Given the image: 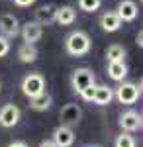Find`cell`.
<instances>
[{"label":"cell","instance_id":"ac0fdd59","mask_svg":"<svg viewBox=\"0 0 143 147\" xmlns=\"http://www.w3.org/2000/svg\"><path fill=\"white\" fill-rule=\"evenodd\" d=\"M37 55H39V51L33 43H22L18 47V59L22 63H33V61H37Z\"/></svg>","mask_w":143,"mask_h":147},{"label":"cell","instance_id":"ffe728a7","mask_svg":"<svg viewBox=\"0 0 143 147\" xmlns=\"http://www.w3.org/2000/svg\"><path fill=\"white\" fill-rule=\"evenodd\" d=\"M114 147H137V141H135V137L132 134H127V131H121L120 136L116 137V141H114Z\"/></svg>","mask_w":143,"mask_h":147},{"label":"cell","instance_id":"7c38bea8","mask_svg":"<svg viewBox=\"0 0 143 147\" xmlns=\"http://www.w3.org/2000/svg\"><path fill=\"white\" fill-rule=\"evenodd\" d=\"M55 14H57L55 4H43L35 10V22L41 24V26H51V24H55Z\"/></svg>","mask_w":143,"mask_h":147},{"label":"cell","instance_id":"ba28073f","mask_svg":"<svg viewBox=\"0 0 143 147\" xmlns=\"http://www.w3.org/2000/svg\"><path fill=\"white\" fill-rule=\"evenodd\" d=\"M20 34H22L24 43H33L35 45L41 39V35H43V26L37 24L35 20L33 22H26L22 26V30H20Z\"/></svg>","mask_w":143,"mask_h":147},{"label":"cell","instance_id":"6da1fadb","mask_svg":"<svg viewBox=\"0 0 143 147\" xmlns=\"http://www.w3.org/2000/svg\"><path fill=\"white\" fill-rule=\"evenodd\" d=\"M90 47H92V41H90V35L82 30H77V32H71V34L65 37V51L73 57H82L90 53Z\"/></svg>","mask_w":143,"mask_h":147},{"label":"cell","instance_id":"8992f818","mask_svg":"<svg viewBox=\"0 0 143 147\" xmlns=\"http://www.w3.org/2000/svg\"><path fill=\"white\" fill-rule=\"evenodd\" d=\"M59 118H61V124L73 127V125H77L78 122H80V118H82V108H80L78 104H75V102L65 104V106L61 108V112H59Z\"/></svg>","mask_w":143,"mask_h":147},{"label":"cell","instance_id":"9c48e42d","mask_svg":"<svg viewBox=\"0 0 143 147\" xmlns=\"http://www.w3.org/2000/svg\"><path fill=\"white\" fill-rule=\"evenodd\" d=\"M18 34H20V22H18V18L14 14L0 16V35L12 39V37H16Z\"/></svg>","mask_w":143,"mask_h":147},{"label":"cell","instance_id":"52a82bcc","mask_svg":"<svg viewBox=\"0 0 143 147\" xmlns=\"http://www.w3.org/2000/svg\"><path fill=\"white\" fill-rule=\"evenodd\" d=\"M20 116H22V112L16 104H4L0 108V125L2 127H14L20 122Z\"/></svg>","mask_w":143,"mask_h":147},{"label":"cell","instance_id":"30bf717a","mask_svg":"<svg viewBox=\"0 0 143 147\" xmlns=\"http://www.w3.org/2000/svg\"><path fill=\"white\" fill-rule=\"evenodd\" d=\"M53 143L57 147H71L75 143V131H73V127H69V125L61 124L59 127L53 129Z\"/></svg>","mask_w":143,"mask_h":147},{"label":"cell","instance_id":"cb8c5ba5","mask_svg":"<svg viewBox=\"0 0 143 147\" xmlns=\"http://www.w3.org/2000/svg\"><path fill=\"white\" fill-rule=\"evenodd\" d=\"M16 6H20V8H28V6H32L35 0H12Z\"/></svg>","mask_w":143,"mask_h":147},{"label":"cell","instance_id":"2e32d148","mask_svg":"<svg viewBox=\"0 0 143 147\" xmlns=\"http://www.w3.org/2000/svg\"><path fill=\"white\" fill-rule=\"evenodd\" d=\"M108 77L116 82H121L127 77V65L123 61H108Z\"/></svg>","mask_w":143,"mask_h":147},{"label":"cell","instance_id":"e0dca14e","mask_svg":"<svg viewBox=\"0 0 143 147\" xmlns=\"http://www.w3.org/2000/svg\"><path fill=\"white\" fill-rule=\"evenodd\" d=\"M51 104H53V98H51V94H47L45 90L41 92V94L30 98V108L35 110V112H45V110H49Z\"/></svg>","mask_w":143,"mask_h":147},{"label":"cell","instance_id":"3957f363","mask_svg":"<svg viewBox=\"0 0 143 147\" xmlns=\"http://www.w3.org/2000/svg\"><path fill=\"white\" fill-rule=\"evenodd\" d=\"M45 90V77L41 73H30L22 80V92L26 98H33Z\"/></svg>","mask_w":143,"mask_h":147},{"label":"cell","instance_id":"7402d4cb","mask_svg":"<svg viewBox=\"0 0 143 147\" xmlns=\"http://www.w3.org/2000/svg\"><path fill=\"white\" fill-rule=\"evenodd\" d=\"M10 53V39L0 35V57H6Z\"/></svg>","mask_w":143,"mask_h":147},{"label":"cell","instance_id":"277c9868","mask_svg":"<svg viewBox=\"0 0 143 147\" xmlns=\"http://www.w3.org/2000/svg\"><path fill=\"white\" fill-rule=\"evenodd\" d=\"M94 73L86 67H80V69H75L73 71V77H71V86H73V90L80 94V92L88 88V86H92L94 84Z\"/></svg>","mask_w":143,"mask_h":147},{"label":"cell","instance_id":"484cf974","mask_svg":"<svg viewBox=\"0 0 143 147\" xmlns=\"http://www.w3.org/2000/svg\"><path fill=\"white\" fill-rule=\"evenodd\" d=\"M8 147H30V145H28L26 141H12Z\"/></svg>","mask_w":143,"mask_h":147},{"label":"cell","instance_id":"603a6c76","mask_svg":"<svg viewBox=\"0 0 143 147\" xmlns=\"http://www.w3.org/2000/svg\"><path fill=\"white\" fill-rule=\"evenodd\" d=\"M92 94H94V84H92V86H88V88H84L78 96H80L84 102H92Z\"/></svg>","mask_w":143,"mask_h":147},{"label":"cell","instance_id":"4fadbf2b","mask_svg":"<svg viewBox=\"0 0 143 147\" xmlns=\"http://www.w3.org/2000/svg\"><path fill=\"white\" fill-rule=\"evenodd\" d=\"M114 100V88L106 86V84H94V94H92V102L96 106H108Z\"/></svg>","mask_w":143,"mask_h":147},{"label":"cell","instance_id":"8fae6325","mask_svg":"<svg viewBox=\"0 0 143 147\" xmlns=\"http://www.w3.org/2000/svg\"><path fill=\"white\" fill-rule=\"evenodd\" d=\"M116 14H118V18L121 22H133L137 18L139 10H137V4L133 0H121L118 4V8H116Z\"/></svg>","mask_w":143,"mask_h":147},{"label":"cell","instance_id":"5bb4252c","mask_svg":"<svg viewBox=\"0 0 143 147\" xmlns=\"http://www.w3.org/2000/svg\"><path fill=\"white\" fill-rule=\"evenodd\" d=\"M100 28L106 32V34H114L121 28V20L118 18L116 12H104L100 16Z\"/></svg>","mask_w":143,"mask_h":147},{"label":"cell","instance_id":"7a4b0ae2","mask_svg":"<svg viewBox=\"0 0 143 147\" xmlns=\"http://www.w3.org/2000/svg\"><path fill=\"white\" fill-rule=\"evenodd\" d=\"M114 96L118 98L120 104H135L141 98V82H121L120 86L114 90Z\"/></svg>","mask_w":143,"mask_h":147},{"label":"cell","instance_id":"d6986e66","mask_svg":"<svg viewBox=\"0 0 143 147\" xmlns=\"http://www.w3.org/2000/svg\"><path fill=\"white\" fill-rule=\"evenodd\" d=\"M106 59H108V61H123V59H125V49H123L120 43H112V45L106 49Z\"/></svg>","mask_w":143,"mask_h":147},{"label":"cell","instance_id":"44dd1931","mask_svg":"<svg viewBox=\"0 0 143 147\" xmlns=\"http://www.w3.org/2000/svg\"><path fill=\"white\" fill-rule=\"evenodd\" d=\"M102 6V0H78V8L82 12H96Z\"/></svg>","mask_w":143,"mask_h":147},{"label":"cell","instance_id":"d4e9b609","mask_svg":"<svg viewBox=\"0 0 143 147\" xmlns=\"http://www.w3.org/2000/svg\"><path fill=\"white\" fill-rule=\"evenodd\" d=\"M39 147H57V145L53 143V139H45V141L39 143Z\"/></svg>","mask_w":143,"mask_h":147},{"label":"cell","instance_id":"9a60e30c","mask_svg":"<svg viewBox=\"0 0 143 147\" xmlns=\"http://www.w3.org/2000/svg\"><path fill=\"white\" fill-rule=\"evenodd\" d=\"M77 20V10L73 6H57V14H55V22L59 26H73Z\"/></svg>","mask_w":143,"mask_h":147},{"label":"cell","instance_id":"5b68a950","mask_svg":"<svg viewBox=\"0 0 143 147\" xmlns=\"http://www.w3.org/2000/svg\"><path fill=\"white\" fill-rule=\"evenodd\" d=\"M143 125V116L141 112L137 110H127L120 116V127L121 131H127V134H133V131H139Z\"/></svg>","mask_w":143,"mask_h":147},{"label":"cell","instance_id":"4316f807","mask_svg":"<svg viewBox=\"0 0 143 147\" xmlns=\"http://www.w3.org/2000/svg\"><path fill=\"white\" fill-rule=\"evenodd\" d=\"M141 39H143V34L139 32V34L135 35V43H137V47H141V45H143V41H141Z\"/></svg>","mask_w":143,"mask_h":147}]
</instances>
